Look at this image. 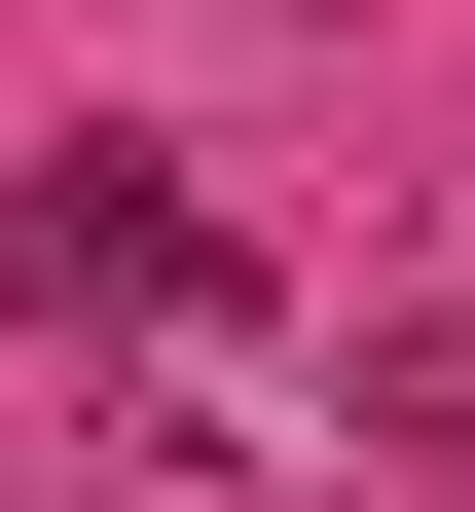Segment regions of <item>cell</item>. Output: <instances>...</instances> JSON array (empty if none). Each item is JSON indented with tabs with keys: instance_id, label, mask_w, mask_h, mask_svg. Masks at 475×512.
<instances>
[{
	"instance_id": "cell-1",
	"label": "cell",
	"mask_w": 475,
	"mask_h": 512,
	"mask_svg": "<svg viewBox=\"0 0 475 512\" xmlns=\"http://www.w3.org/2000/svg\"><path fill=\"white\" fill-rule=\"evenodd\" d=\"M0 330H220V220L110 183V147H37V183H0Z\"/></svg>"
},
{
	"instance_id": "cell-2",
	"label": "cell",
	"mask_w": 475,
	"mask_h": 512,
	"mask_svg": "<svg viewBox=\"0 0 475 512\" xmlns=\"http://www.w3.org/2000/svg\"><path fill=\"white\" fill-rule=\"evenodd\" d=\"M366 439H402V476L475 512V293H439V330H366Z\"/></svg>"
}]
</instances>
